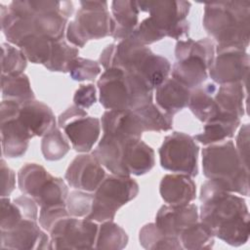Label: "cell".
Returning a JSON list of instances; mask_svg holds the SVG:
<instances>
[{"label":"cell","instance_id":"277c9868","mask_svg":"<svg viewBox=\"0 0 250 250\" xmlns=\"http://www.w3.org/2000/svg\"><path fill=\"white\" fill-rule=\"evenodd\" d=\"M204 29L217 47L247 49L250 39V1H220L204 5Z\"/></svg>","mask_w":250,"mask_h":250},{"label":"cell","instance_id":"8992f818","mask_svg":"<svg viewBox=\"0 0 250 250\" xmlns=\"http://www.w3.org/2000/svg\"><path fill=\"white\" fill-rule=\"evenodd\" d=\"M100 103L107 110H134L152 103L153 89L118 67L104 69L98 80Z\"/></svg>","mask_w":250,"mask_h":250},{"label":"cell","instance_id":"44dd1931","mask_svg":"<svg viewBox=\"0 0 250 250\" xmlns=\"http://www.w3.org/2000/svg\"><path fill=\"white\" fill-rule=\"evenodd\" d=\"M190 89L168 77L155 88V101L158 107L165 113L173 116L188 104Z\"/></svg>","mask_w":250,"mask_h":250},{"label":"cell","instance_id":"603a6c76","mask_svg":"<svg viewBox=\"0 0 250 250\" xmlns=\"http://www.w3.org/2000/svg\"><path fill=\"white\" fill-rule=\"evenodd\" d=\"M239 125L240 118L237 116L220 112L205 123L203 131L195 135L194 139L204 146L218 144L232 138Z\"/></svg>","mask_w":250,"mask_h":250},{"label":"cell","instance_id":"ab89813d","mask_svg":"<svg viewBox=\"0 0 250 250\" xmlns=\"http://www.w3.org/2000/svg\"><path fill=\"white\" fill-rule=\"evenodd\" d=\"M21 219H24L20 207L9 197H1V230L14 227Z\"/></svg>","mask_w":250,"mask_h":250},{"label":"cell","instance_id":"5bb4252c","mask_svg":"<svg viewBox=\"0 0 250 250\" xmlns=\"http://www.w3.org/2000/svg\"><path fill=\"white\" fill-rule=\"evenodd\" d=\"M250 69L249 55L240 47H217L209 76L215 84L247 83Z\"/></svg>","mask_w":250,"mask_h":250},{"label":"cell","instance_id":"4fadbf2b","mask_svg":"<svg viewBox=\"0 0 250 250\" xmlns=\"http://www.w3.org/2000/svg\"><path fill=\"white\" fill-rule=\"evenodd\" d=\"M99 226L91 220L72 216L59 220L48 232L51 249L95 248Z\"/></svg>","mask_w":250,"mask_h":250},{"label":"cell","instance_id":"ac0fdd59","mask_svg":"<svg viewBox=\"0 0 250 250\" xmlns=\"http://www.w3.org/2000/svg\"><path fill=\"white\" fill-rule=\"evenodd\" d=\"M17 118L32 137H44L57 125L52 109L35 99L21 103Z\"/></svg>","mask_w":250,"mask_h":250},{"label":"cell","instance_id":"8d00e7d4","mask_svg":"<svg viewBox=\"0 0 250 250\" xmlns=\"http://www.w3.org/2000/svg\"><path fill=\"white\" fill-rule=\"evenodd\" d=\"M94 193L84 190H72L68 193L65 201V207L70 216L76 218H86L93 205Z\"/></svg>","mask_w":250,"mask_h":250},{"label":"cell","instance_id":"d6a6232c","mask_svg":"<svg viewBox=\"0 0 250 250\" xmlns=\"http://www.w3.org/2000/svg\"><path fill=\"white\" fill-rule=\"evenodd\" d=\"M78 53L75 46L68 45L63 39L54 40L50 59L44 66L51 71L67 72L69 63L78 57Z\"/></svg>","mask_w":250,"mask_h":250},{"label":"cell","instance_id":"f546056e","mask_svg":"<svg viewBox=\"0 0 250 250\" xmlns=\"http://www.w3.org/2000/svg\"><path fill=\"white\" fill-rule=\"evenodd\" d=\"M145 132H166L173 127V116L163 112L153 103L134 109Z\"/></svg>","mask_w":250,"mask_h":250},{"label":"cell","instance_id":"60d3db41","mask_svg":"<svg viewBox=\"0 0 250 250\" xmlns=\"http://www.w3.org/2000/svg\"><path fill=\"white\" fill-rule=\"evenodd\" d=\"M70 216L65 206H53L42 207L40 209L38 221L41 228L49 232L52 227L61 219Z\"/></svg>","mask_w":250,"mask_h":250},{"label":"cell","instance_id":"52a82bcc","mask_svg":"<svg viewBox=\"0 0 250 250\" xmlns=\"http://www.w3.org/2000/svg\"><path fill=\"white\" fill-rule=\"evenodd\" d=\"M18 184L21 191L30 196L40 208L65 206L69 193L66 184L39 164L23 165L18 173Z\"/></svg>","mask_w":250,"mask_h":250},{"label":"cell","instance_id":"4316f807","mask_svg":"<svg viewBox=\"0 0 250 250\" xmlns=\"http://www.w3.org/2000/svg\"><path fill=\"white\" fill-rule=\"evenodd\" d=\"M140 244L148 250L156 249H183L180 238L162 232L155 223L145 225L139 232Z\"/></svg>","mask_w":250,"mask_h":250},{"label":"cell","instance_id":"8fae6325","mask_svg":"<svg viewBox=\"0 0 250 250\" xmlns=\"http://www.w3.org/2000/svg\"><path fill=\"white\" fill-rule=\"evenodd\" d=\"M199 146L194 139L183 132L166 136L159 150L160 165L174 173L195 177L198 174Z\"/></svg>","mask_w":250,"mask_h":250},{"label":"cell","instance_id":"b9f144b4","mask_svg":"<svg viewBox=\"0 0 250 250\" xmlns=\"http://www.w3.org/2000/svg\"><path fill=\"white\" fill-rule=\"evenodd\" d=\"M96 87L93 84H82L75 91L73 102L74 104L86 109L92 106L97 102Z\"/></svg>","mask_w":250,"mask_h":250},{"label":"cell","instance_id":"484cf974","mask_svg":"<svg viewBox=\"0 0 250 250\" xmlns=\"http://www.w3.org/2000/svg\"><path fill=\"white\" fill-rule=\"evenodd\" d=\"M217 86L218 84L208 83L190 91L188 106L193 115L201 122L206 123L220 113V109L214 99Z\"/></svg>","mask_w":250,"mask_h":250},{"label":"cell","instance_id":"f1b7e54d","mask_svg":"<svg viewBox=\"0 0 250 250\" xmlns=\"http://www.w3.org/2000/svg\"><path fill=\"white\" fill-rule=\"evenodd\" d=\"M214 235L202 222H196L185 229L179 238L183 249L202 250L214 246Z\"/></svg>","mask_w":250,"mask_h":250},{"label":"cell","instance_id":"e0dca14e","mask_svg":"<svg viewBox=\"0 0 250 250\" xmlns=\"http://www.w3.org/2000/svg\"><path fill=\"white\" fill-rule=\"evenodd\" d=\"M199 213L195 204L163 205L155 216V225L167 235L179 237L182 231L198 222Z\"/></svg>","mask_w":250,"mask_h":250},{"label":"cell","instance_id":"5b68a950","mask_svg":"<svg viewBox=\"0 0 250 250\" xmlns=\"http://www.w3.org/2000/svg\"><path fill=\"white\" fill-rule=\"evenodd\" d=\"M204 176L221 188L249 195V167L238 155L232 141L209 145L202 149Z\"/></svg>","mask_w":250,"mask_h":250},{"label":"cell","instance_id":"83f0119b","mask_svg":"<svg viewBox=\"0 0 250 250\" xmlns=\"http://www.w3.org/2000/svg\"><path fill=\"white\" fill-rule=\"evenodd\" d=\"M216 54V46L210 38H202L194 41L190 38L179 40L176 43L175 57L176 61L182 60L189 56L203 58L211 66Z\"/></svg>","mask_w":250,"mask_h":250},{"label":"cell","instance_id":"cb8c5ba5","mask_svg":"<svg viewBox=\"0 0 250 250\" xmlns=\"http://www.w3.org/2000/svg\"><path fill=\"white\" fill-rule=\"evenodd\" d=\"M210 64L201 57L189 56L176 61L172 66V77L188 89L201 86L208 78Z\"/></svg>","mask_w":250,"mask_h":250},{"label":"cell","instance_id":"f35d334b","mask_svg":"<svg viewBox=\"0 0 250 250\" xmlns=\"http://www.w3.org/2000/svg\"><path fill=\"white\" fill-rule=\"evenodd\" d=\"M164 37V34L152 23L150 19L147 17L138 23V25L133 29L127 39L140 45L146 46L159 41Z\"/></svg>","mask_w":250,"mask_h":250},{"label":"cell","instance_id":"2e32d148","mask_svg":"<svg viewBox=\"0 0 250 250\" xmlns=\"http://www.w3.org/2000/svg\"><path fill=\"white\" fill-rule=\"evenodd\" d=\"M102 164L92 154L77 155L67 167L64 175L66 183L80 190L95 191L105 177Z\"/></svg>","mask_w":250,"mask_h":250},{"label":"cell","instance_id":"7bdbcfd3","mask_svg":"<svg viewBox=\"0 0 250 250\" xmlns=\"http://www.w3.org/2000/svg\"><path fill=\"white\" fill-rule=\"evenodd\" d=\"M236 151L243 163L249 167V124H243L236 136Z\"/></svg>","mask_w":250,"mask_h":250},{"label":"cell","instance_id":"ee69618b","mask_svg":"<svg viewBox=\"0 0 250 250\" xmlns=\"http://www.w3.org/2000/svg\"><path fill=\"white\" fill-rule=\"evenodd\" d=\"M1 197H8L16 188V174L1 159Z\"/></svg>","mask_w":250,"mask_h":250},{"label":"cell","instance_id":"e575fe53","mask_svg":"<svg viewBox=\"0 0 250 250\" xmlns=\"http://www.w3.org/2000/svg\"><path fill=\"white\" fill-rule=\"evenodd\" d=\"M69 149L70 146L60 128H54L42 139L41 151L48 161H57L63 158Z\"/></svg>","mask_w":250,"mask_h":250},{"label":"cell","instance_id":"ba28073f","mask_svg":"<svg viewBox=\"0 0 250 250\" xmlns=\"http://www.w3.org/2000/svg\"><path fill=\"white\" fill-rule=\"evenodd\" d=\"M81 8L67 23L65 37L75 47H84L89 40L110 36L112 18L105 1H80Z\"/></svg>","mask_w":250,"mask_h":250},{"label":"cell","instance_id":"d590c367","mask_svg":"<svg viewBox=\"0 0 250 250\" xmlns=\"http://www.w3.org/2000/svg\"><path fill=\"white\" fill-rule=\"evenodd\" d=\"M1 75L15 76L23 73L27 65V59L21 51L8 43H2Z\"/></svg>","mask_w":250,"mask_h":250},{"label":"cell","instance_id":"7a4b0ae2","mask_svg":"<svg viewBox=\"0 0 250 250\" xmlns=\"http://www.w3.org/2000/svg\"><path fill=\"white\" fill-rule=\"evenodd\" d=\"M91 154L111 174L118 176H142L155 164L154 150L141 138L104 134Z\"/></svg>","mask_w":250,"mask_h":250},{"label":"cell","instance_id":"6da1fadb","mask_svg":"<svg viewBox=\"0 0 250 250\" xmlns=\"http://www.w3.org/2000/svg\"><path fill=\"white\" fill-rule=\"evenodd\" d=\"M199 218L213 235L230 246H241L249 239V211L244 198L206 181L200 188Z\"/></svg>","mask_w":250,"mask_h":250},{"label":"cell","instance_id":"836d02e7","mask_svg":"<svg viewBox=\"0 0 250 250\" xmlns=\"http://www.w3.org/2000/svg\"><path fill=\"white\" fill-rule=\"evenodd\" d=\"M53 41L46 36L35 35L26 39L20 46V49L27 61L45 65L51 56Z\"/></svg>","mask_w":250,"mask_h":250},{"label":"cell","instance_id":"3957f363","mask_svg":"<svg viewBox=\"0 0 250 250\" xmlns=\"http://www.w3.org/2000/svg\"><path fill=\"white\" fill-rule=\"evenodd\" d=\"M99 63L104 69L118 67L133 73L153 90L168 78L171 70V63L166 58L128 39L108 45L101 53Z\"/></svg>","mask_w":250,"mask_h":250},{"label":"cell","instance_id":"4dcf8cb0","mask_svg":"<svg viewBox=\"0 0 250 250\" xmlns=\"http://www.w3.org/2000/svg\"><path fill=\"white\" fill-rule=\"evenodd\" d=\"M128 235L126 231L112 221L103 222L99 228L95 248L119 250L126 247Z\"/></svg>","mask_w":250,"mask_h":250},{"label":"cell","instance_id":"d6986e66","mask_svg":"<svg viewBox=\"0 0 250 250\" xmlns=\"http://www.w3.org/2000/svg\"><path fill=\"white\" fill-rule=\"evenodd\" d=\"M19 113V112H18ZM18 113L9 118H0L2 154L8 158L22 156L33 137L18 120Z\"/></svg>","mask_w":250,"mask_h":250},{"label":"cell","instance_id":"9c48e42d","mask_svg":"<svg viewBox=\"0 0 250 250\" xmlns=\"http://www.w3.org/2000/svg\"><path fill=\"white\" fill-rule=\"evenodd\" d=\"M139 193V185L131 177L107 175L95 190L92 210L85 218L103 223L113 221L117 210Z\"/></svg>","mask_w":250,"mask_h":250},{"label":"cell","instance_id":"7c38bea8","mask_svg":"<svg viewBox=\"0 0 250 250\" xmlns=\"http://www.w3.org/2000/svg\"><path fill=\"white\" fill-rule=\"evenodd\" d=\"M58 125L64 131L74 150L83 153L93 148L101 133V120L89 116L85 109L75 104L59 115Z\"/></svg>","mask_w":250,"mask_h":250},{"label":"cell","instance_id":"30bf717a","mask_svg":"<svg viewBox=\"0 0 250 250\" xmlns=\"http://www.w3.org/2000/svg\"><path fill=\"white\" fill-rule=\"evenodd\" d=\"M140 12L147 13L152 23L164 34L174 39H187L189 22L187 20L190 9L188 1H138Z\"/></svg>","mask_w":250,"mask_h":250},{"label":"cell","instance_id":"ffe728a7","mask_svg":"<svg viewBox=\"0 0 250 250\" xmlns=\"http://www.w3.org/2000/svg\"><path fill=\"white\" fill-rule=\"evenodd\" d=\"M162 199L170 205H185L196 197V185L191 177L185 174L165 175L159 184Z\"/></svg>","mask_w":250,"mask_h":250},{"label":"cell","instance_id":"74e56055","mask_svg":"<svg viewBox=\"0 0 250 250\" xmlns=\"http://www.w3.org/2000/svg\"><path fill=\"white\" fill-rule=\"evenodd\" d=\"M101 70L98 62L77 57L69 63L67 72L75 81H93L101 73Z\"/></svg>","mask_w":250,"mask_h":250},{"label":"cell","instance_id":"7402d4cb","mask_svg":"<svg viewBox=\"0 0 250 250\" xmlns=\"http://www.w3.org/2000/svg\"><path fill=\"white\" fill-rule=\"evenodd\" d=\"M112 28L110 36L118 41L125 40L139 23L138 1L118 0L111 2Z\"/></svg>","mask_w":250,"mask_h":250},{"label":"cell","instance_id":"9a60e30c","mask_svg":"<svg viewBox=\"0 0 250 250\" xmlns=\"http://www.w3.org/2000/svg\"><path fill=\"white\" fill-rule=\"evenodd\" d=\"M2 249H51L50 235L37 221L21 219L9 229L1 230Z\"/></svg>","mask_w":250,"mask_h":250},{"label":"cell","instance_id":"d4e9b609","mask_svg":"<svg viewBox=\"0 0 250 250\" xmlns=\"http://www.w3.org/2000/svg\"><path fill=\"white\" fill-rule=\"evenodd\" d=\"M245 98L246 84L242 82L218 85L214 94L220 112L232 114L238 118L245 113Z\"/></svg>","mask_w":250,"mask_h":250},{"label":"cell","instance_id":"1f68e13d","mask_svg":"<svg viewBox=\"0 0 250 250\" xmlns=\"http://www.w3.org/2000/svg\"><path fill=\"white\" fill-rule=\"evenodd\" d=\"M1 90L4 100L25 102L35 99L29 79L24 73L15 76L1 75Z\"/></svg>","mask_w":250,"mask_h":250}]
</instances>
